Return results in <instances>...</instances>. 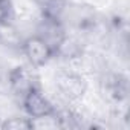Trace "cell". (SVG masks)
Wrapping results in <instances>:
<instances>
[{
	"label": "cell",
	"mask_w": 130,
	"mask_h": 130,
	"mask_svg": "<svg viewBox=\"0 0 130 130\" xmlns=\"http://www.w3.org/2000/svg\"><path fill=\"white\" fill-rule=\"evenodd\" d=\"M32 2L44 17L61 19L68 9V0H32Z\"/></svg>",
	"instance_id": "obj_6"
},
{
	"label": "cell",
	"mask_w": 130,
	"mask_h": 130,
	"mask_svg": "<svg viewBox=\"0 0 130 130\" xmlns=\"http://www.w3.org/2000/svg\"><path fill=\"white\" fill-rule=\"evenodd\" d=\"M8 90V72L0 71V92Z\"/></svg>",
	"instance_id": "obj_10"
},
{
	"label": "cell",
	"mask_w": 130,
	"mask_h": 130,
	"mask_svg": "<svg viewBox=\"0 0 130 130\" xmlns=\"http://www.w3.org/2000/svg\"><path fill=\"white\" fill-rule=\"evenodd\" d=\"M35 34L38 37H41L57 54V51L60 49V46L64 43V40L68 38V29L66 25L63 23L61 19L57 17H44L41 15V20L37 25V31Z\"/></svg>",
	"instance_id": "obj_5"
},
{
	"label": "cell",
	"mask_w": 130,
	"mask_h": 130,
	"mask_svg": "<svg viewBox=\"0 0 130 130\" xmlns=\"http://www.w3.org/2000/svg\"><path fill=\"white\" fill-rule=\"evenodd\" d=\"M37 87H40V83L34 72V68L15 66L8 71V90L19 100H22Z\"/></svg>",
	"instance_id": "obj_4"
},
{
	"label": "cell",
	"mask_w": 130,
	"mask_h": 130,
	"mask_svg": "<svg viewBox=\"0 0 130 130\" xmlns=\"http://www.w3.org/2000/svg\"><path fill=\"white\" fill-rule=\"evenodd\" d=\"M22 106L25 110V115L32 118L34 121H41V119H49L54 118L57 107L52 103V100L41 90V87H37L31 90L28 95H25L22 100Z\"/></svg>",
	"instance_id": "obj_3"
},
{
	"label": "cell",
	"mask_w": 130,
	"mask_h": 130,
	"mask_svg": "<svg viewBox=\"0 0 130 130\" xmlns=\"http://www.w3.org/2000/svg\"><path fill=\"white\" fill-rule=\"evenodd\" d=\"M106 87L109 90V93L116 100L121 101L127 96L128 93V84H127V78L122 77L121 74H113L110 77H107L106 80Z\"/></svg>",
	"instance_id": "obj_7"
},
{
	"label": "cell",
	"mask_w": 130,
	"mask_h": 130,
	"mask_svg": "<svg viewBox=\"0 0 130 130\" xmlns=\"http://www.w3.org/2000/svg\"><path fill=\"white\" fill-rule=\"evenodd\" d=\"M11 17H12V8H11L9 0H6V2H0V25L9 23Z\"/></svg>",
	"instance_id": "obj_9"
},
{
	"label": "cell",
	"mask_w": 130,
	"mask_h": 130,
	"mask_svg": "<svg viewBox=\"0 0 130 130\" xmlns=\"http://www.w3.org/2000/svg\"><path fill=\"white\" fill-rule=\"evenodd\" d=\"M0 128L3 130H32L35 128V121L28 115L8 116L0 121Z\"/></svg>",
	"instance_id": "obj_8"
},
{
	"label": "cell",
	"mask_w": 130,
	"mask_h": 130,
	"mask_svg": "<svg viewBox=\"0 0 130 130\" xmlns=\"http://www.w3.org/2000/svg\"><path fill=\"white\" fill-rule=\"evenodd\" d=\"M87 80L72 71V69H63L55 75V89L66 103H78L84 98L87 92Z\"/></svg>",
	"instance_id": "obj_1"
},
{
	"label": "cell",
	"mask_w": 130,
	"mask_h": 130,
	"mask_svg": "<svg viewBox=\"0 0 130 130\" xmlns=\"http://www.w3.org/2000/svg\"><path fill=\"white\" fill-rule=\"evenodd\" d=\"M0 121H2V118H0Z\"/></svg>",
	"instance_id": "obj_11"
},
{
	"label": "cell",
	"mask_w": 130,
	"mask_h": 130,
	"mask_svg": "<svg viewBox=\"0 0 130 130\" xmlns=\"http://www.w3.org/2000/svg\"><path fill=\"white\" fill-rule=\"evenodd\" d=\"M19 49L23 54V57L26 58L28 64L34 69L47 66L55 58L54 49L37 34H32L26 38H22Z\"/></svg>",
	"instance_id": "obj_2"
}]
</instances>
